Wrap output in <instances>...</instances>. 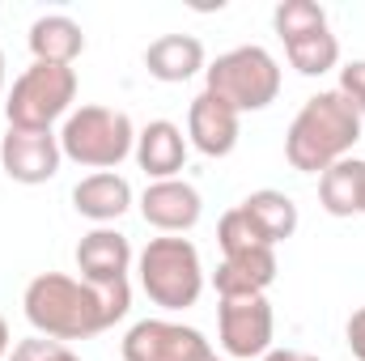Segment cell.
<instances>
[{
	"label": "cell",
	"mask_w": 365,
	"mask_h": 361,
	"mask_svg": "<svg viewBox=\"0 0 365 361\" xmlns=\"http://www.w3.org/2000/svg\"><path fill=\"white\" fill-rule=\"evenodd\" d=\"M21 310L34 336L60 345L90 340L132 310V285H90L68 272H38L21 293Z\"/></svg>",
	"instance_id": "6da1fadb"
},
{
	"label": "cell",
	"mask_w": 365,
	"mask_h": 361,
	"mask_svg": "<svg viewBox=\"0 0 365 361\" xmlns=\"http://www.w3.org/2000/svg\"><path fill=\"white\" fill-rule=\"evenodd\" d=\"M361 141V115L340 90H319L302 102L284 132V162L302 175H323L327 166L353 158Z\"/></svg>",
	"instance_id": "7a4b0ae2"
},
{
	"label": "cell",
	"mask_w": 365,
	"mask_h": 361,
	"mask_svg": "<svg viewBox=\"0 0 365 361\" xmlns=\"http://www.w3.org/2000/svg\"><path fill=\"white\" fill-rule=\"evenodd\" d=\"M136 276H140V289L149 293V302L162 310H187L204 293L200 251L182 234L149 238V247L136 255Z\"/></svg>",
	"instance_id": "3957f363"
},
{
	"label": "cell",
	"mask_w": 365,
	"mask_h": 361,
	"mask_svg": "<svg viewBox=\"0 0 365 361\" xmlns=\"http://www.w3.org/2000/svg\"><path fill=\"white\" fill-rule=\"evenodd\" d=\"M136 149V128L115 106H77L60 128V153L86 171H115Z\"/></svg>",
	"instance_id": "277c9868"
},
{
	"label": "cell",
	"mask_w": 365,
	"mask_h": 361,
	"mask_svg": "<svg viewBox=\"0 0 365 361\" xmlns=\"http://www.w3.org/2000/svg\"><path fill=\"white\" fill-rule=\"evenodd\" d=\"M77 102V73L68 64H30L4 98L9 128L21 132H51L56 119H68Z\"/></svg>",
	"instance_id": "5b68a950"
},
{
	"label": "cell",
	"mask_w": 365,
	"mask_h": 361,
	"mask_svg": "<svg viewBox=\"0 0 365 361\" xmlns=\"http://www.w3.org/2000/svg\"><path fill=\"white\" fill-rule=\"evenodd\" d=\"M204 90L225 98L238 115L247 111H268L280 93V64H276L272 51L247 43V47H234L225 56H217L208 68H204Z\"/></svg>",
	"instance_id": "8992f818"
},
{
	"label": "cell",
	"mask_w": 365,
	"mask_h": 361,
	"mask_svg": "<svg viewBox=\"0 0 365 361\" xmlns=\"http://www.w3.org/2000/svg\"><path fill=\"white\" fill-rule=\"evenodd\" d=\"M272 332H276V315L268 293L259 298H221L217 306V340L230 357L251 361L264 357L272 349Z\"/></svg>",
	"instance_id": "52a82bcc"
},
{
	"label": "cell",
	"mask_w": 365,
	"mask_h": 361,
	"mask_svg": "<svg viewBox=\"0 0 365 361\" xmlns=\"http://www.w3.org/2000/svg\"><path fill=\"white\" fill-rule=\"evenodd\" d=\"M119 353L123 361H204L212 345L195 327H182L170 319H140L128 327Z\"/></svg>",
	"instance_id": "ba28073f"
},
{
	"label": "cell",
	"mask_w": 365,
	"mask_h": 361,
	"mask_svg": "<svg viewBox=\"0 0 365 361\" xmlns=\"http://www.w3.org/2000/svg\"><path fill=\"white\" fill-rule=\"evenodd\" d=\"M60 136L56 132H21V128H9L0 136V166L4 175L21 187H38V183L56 179L60 175Z\"/></svg>",
	"instance_id": "9c48e42d"
},
{
	"label": "cell",
	"mask_w": 365,
	"mask_h": 361,
	"mask_svg": "<svg viewBox=\"0 0 365 361\" xmlns=\"http://www.w3.org/2000/svg\"><path fill=\"white\" fill-rule=\"evenodd\" d=\"M238 128H242V115L217 98V93L200 90L187 106V145L204 158H230L234 145H238Z\"/></svg>",
	"instance_id": "30bf717a"
},
{
	"label": "cell",
	"mask_w": 365,
	"mask_h": 361,
	"mask_svg": "<svg viewBox=\"0 0 365 361\" xmlns=\"http://www.w3.org/2000/svg\"><path fill=\"white\" fill-rule=\"evenodd\" d=\"M140 217L145 225H153L158 234H187L200 225L204 217V200L191 183L182 179H162V183H149L140 191Z\"/></svg>",
	"instance_id": "8fae6325"
},
{
	"label": "cell",
	"mask_w": 365,
	"mask_h": 361,
	"mask_svg": "<svg viewBox=\"0 0 365 361\" xmlns=\"http://www.w3.org/2000/svg\"><path fill=\"white\" fill-rule=\"evenodd\" d=\"M77 272L90 285H128L132 243L119 230H110V225H93L90 234L77 243Z\"/></svg>",
	"instance_id": "7c38bea8"
},
{
	"label": "cell",
	"mask_w": 365,
	"mask_h": 361,
	"mask_svg": "<svg viewBox=\"0 0 365 361\" xmlns=\"http://www.w3.org/2000/svg\"><path fill=\"white\" fill-rule=\"evenodd\" d=\"M187 136H182L179 123L170 119H149L140 132H136V166L149 175V183H162V179H179V171L187 166Z\"/></svg>",
	"instance_id": "4fadbf2b"
},
{
	"label": "cell",
	"mask_w": 365,
	"mask_h": 361,
	"mask_svg": "<svg viewBox=\"0 0 365 361\" xmlns=\"http://www.w3.org/2000/svg\"><path fill=\"white\" fill-rule=\"evenodd\" d=\"M145 68L162 86H182L195 73H204V43L195 34H162L145 47Z\"/></svg>",
	"instance_id": "5bb4252c"
},
{
	"label": "cell",
	"mask_w": 365,
	"mask_h": 361,
	"mask_svg": "<svg viewBox=\"0 0 365 361\" xmlns=\"http://www.w3.org/2000/svg\"><path fill=\"white\" fill-rule=\"evenodd\" d=\"M276 280V251H247V255H225L217 272H212V285H217V298H259L268 293Z\"/></svg>",
	"instance_id": "9a60e30c"
},
{
	"label": "cell",
	"mask_w": 365,
	"mask_h": 361,
	"mask_svg": "<svg viewBox=\"0 0 365 361\" xmlns=\"http://www.w3.org/2000/svg\"><path fill=\"white\" fill-rule=\"evenodd\" d=\"M73 208L93 225H110V221H119L132 208V183L123 175H115V171L86 175L73 187Z\"/></svg>",
	"instance_id": "2e32d148"
},
{
	"label": "cell",
	"mask_w": 365,
	"mask_h": 361,
	"mask_svg": "<svg viewBox=\"0 0 365 361\" xmlns=\"http://www.w3.org/2000/svg\"><path fill=\"white\" fill-rule=\"evenodd\" d=\"M238 208H242V217L251 221V230H255L268 247H280L284 238H293V234H297V221H302L293 195H284V191H276V187L251 191Z\"/></svg>",
	"instance_id": "e0dca14e"
},
{
	"label": "cell",
	"mask_w": 365,
	"mask_h": 361,
	"mask_svg": "<svg viewBox=\"0 0 365 361\" xmlns=\"http://www.w3.org/2000/svg\"><path fill=\"white\" fill-rule=\"evenodd\" d=\"M30 51L38 64H68L86 51V30L68 13H47L30 26Z\"/></svg>",
	"instance_id": "ac0fdd59"
},
{
	"label": "cell",
	"mask_w": 365,
	"mask_h": 361,
	"mask_svg": "<svg viewBox=\"0 0 365 361\" xmlns=\"http://www.w3.org/2000/svg\"><path fill=\"white\" fill-rule=\"evenodd\" d=\"M365 195V162L361 158H344L336 166H327L319 175V204L327 217H357Z\"/></svg>",
	"instance_id": "d6986e66"
},
{
	"label": "cell",
	"mask_w": 365,
	"mask_h": 361,
	"mask_svg": "<svg viewBox=\"0 0 365 361\" xmlns=\"http://www.w3.org/2000/svg\"><path fill=\"white\" fill-rule=\"evenodd\" d=\"M284 56L302 77H323V73H331L340 64V39L331 34V26H323V30L284 39Z\"/></svg>",
	"instance_id": "ffe728a7"
},
{
	"label": "cell",
	"mask_w": 365,
	"mask_h": 361,
	"mask_svg": "<svg viewBox=\"0 0 365 361\" xmlns=\"http://www.w3.org/2000/svg\"><path fill=\"white\" fill-rule=\"evenodd\" d=\"M272 26H276V34H280V43H284V39L323 30L327 26V9L314 4V0H280L272 13Z\"/></svg>",
	"instance_id": "44dd1931"
},
{
	"label": "cell",
	"mask_w": 365,
	"mask_h": 361,
	"mask_svg": "<svg viewBox=\"0 0 365 361\" xmlns=\"http://www.w3.org/2000/svg\"><path fill=\"white\" fill-rule=\"evenodd\" d=\"M9 361H81L68 345L60 340H47V336H30V340H17Z\"/></svg>",
	"instance_id": "7402d4cb"
},
{
	"label": "cell",
	"mask_w": 365,
	"mask_h": 361,
	"mask_svg": "<svg viewBox=\"0 0 365 361\" xmlns=\"http://www.w3.org/2000/svg\"><path fill=\"white\" fill-rule=\"evenodd\" d=\"M336 90L344 93L349 102H353V111L365 119V60H349L344 68H340V86Z\"/></svg>",
	"instance_id": "603a6c76"
},
{
	"label": "cell",
	"mask_w": 365,
	"mask_h": 361,
	"mask_svg": "<svg viewBox=\"0 0 365 361\" xmlns=\"http://www.w3.org/2000/svg\"><path fill=\"white\" fill-rule=\"evenodd\" d=\"M344 340H349L353 357L365 361V306H357V310L349 315V323H344Z\"/></svg>",
	"instance_id": "cb8c5ba5"
},
{
	"label": "cell",
	"mask_w": 365,
	"mask_h": 361,
	"mask_svg": "<svg viewBox=\"0 0 365 361\" xmlns=\"http://www.w3.org/2000/svg\"><path fill=\"white\" fill-rule=\"evenodd\" d=\"M264 361H323V357H314V353H306V349H268Z\"/></svg>",
	"instance_id": "d4e9b609"
},
{
	"label": "cell",
	"mask_w": 365,
	"mask_h": 361,
	"mask_svg": "<svg viewBox=\"0 0 365 361\" xmlns=\"http://www.w3.org/2000/svg\"><path fill=\"white\" fill-rule=\"evenodd\" d=\"M9 353H13V340H9V323L0 315V361H9Z\"/></svg>",
	"instance_id": "484cf974"
},
{
	"label": "cell",
	"mask_w": 365,
	"mask_h": 361,
	"mask_svg": "<svg viewBox=\"0 0 365 361\" xmlns=\"http://www.w3.org/2000/svg\"><path fill=\"white\" fill-rule=\"evenodd\" d=\"M0 93H4V51H0Z\"/></svg>",
	"instance_id": "4316f807"
},
{
	"label": "cell",
	"mask_w": 365,
	"mask_h": 361,
	"mask_svg": "<svg viewBox=\"0 0 365 361\" xmlns=\"http://www.w3.org/2000/svg\"><path fill=\"white\" fill-rule=\"evenodd\" d=\"M204 361H221V357H217V353H208V357H204Z\"/></svg>",
	"instance_id": "83f0119b"
},
{
	"label": "cell",
	"mask_w": 365,
	"mask_h": 361,
	"mask_svg": "<svg viewBox=\"0 0 365 361\" xmlns=\"http://www.w3.org/2000/svg\"><path fill=\"white\" fill-rule=\"evenodd\" d=\"M361 217H365V195H361Z\"/></svg>",
	"instance_id": "f1b7e54d"
}]
</instances>
